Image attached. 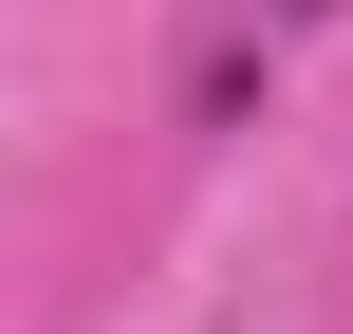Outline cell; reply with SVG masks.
I'll return each instance as SVG.
<instances>
[{
    "label": "cell",
    "instance_id": "obj_1",
    "mask_svg": "<svg viewBox=\"0 0 353 334\" xmlns=\"http://www.w3.org/2000/svg\"><path fill=\"white\" fill-rule=\"evenodd\" d=\"M261 19H335V0H261Z\"/></svg>",
    "mask_w": 353,
    "mask_h": 334
}]
</instances>
